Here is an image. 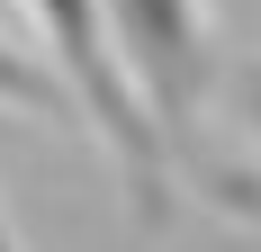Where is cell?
Returning <instances> with one entry per match:
<instances>
[{
	"label": "cell",
	"instance_id": "obj_3",
	"mask_svg": "<svg viewBox=\"0 0 261 252\" xmlns=\"http://www.w3.org/2000/svg\"><path fill=\"white\" fill-rule=\"evenodd\" d=\"M0 108H18V117H81L72 90H63V72L36 63V54H18L9 36H0Z\"/></svg>",
	"mask_w": 261,
	"mask_h": 252
},
{
	"label": "cell",
	"instance_id": "obj_2",
	"mask_svg": "<svg viewBox=\"0 0 261 252\" xmlns=\"http://www.w3.org/2000/svg\"><path fill=\"white\" fill-rule=\"evenodd\" d=\"M108 36H117V63H126L135 99L153 108L162 144L189 153L198 144V117L225 90V63H234L216 45L207 0H108Z\"/></svg>",
	"mask_w": 261,
	"mask_h": 252
},
{
	"label": "cell",
	"instance_id": "obj_4",
	"mask_svg": "<svg viewBox=\"0 0 261 252\" xmlns=\"http://www.w3.org/2000/svg\"><path fill=\"white\" fill-rule=\"evenodd\" d=\"M225 108L252 126V144H261V63H252V54H234V63H225Z\"/></svg>",
	"mask_w": 261,
	"mask_h": 252
},
{
	"label": "cell",
	"instance_id": "obj_5",
	"mask_svg": "<svg viewBox=\"0 0 261 252\" xmlns=\"http://www.w3.org/2000/svg\"><path fill=\"white\" fill-rule=\"evenodd\" d=\"M0 252H27V243H18V225H9V207H0Z\"/></svg>",
	"mask_w": 261,
	"mask_h": 252
},
{
	"label": "cell",
	"instance_id": "obj_1",
	"mask_svg": "<svg viewBox=\"0 0 261 252\" xmlns=\"http://www.w3.org/2000/svg\"><path fill=\"white\" fill-rule=\"evenodd\" d=\"M36 27H45V63L63 72L72 108L90 117V135L108 144L117 180H126L135 225H162L171 216V144H162L153 108L135 99L126 63H117V36H108V0H27Z\"/></svg>",
	"mask_w": 261,
	"mask_h": 252
}]
</instances>
